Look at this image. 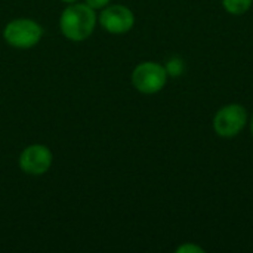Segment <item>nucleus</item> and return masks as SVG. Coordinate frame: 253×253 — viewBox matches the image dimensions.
<instances>
[{
  "label": "nucleus",
  "mask_w": 253,
  "mask_h": 253,
  "mask_svg": "<svg viewBox=\"0 0 253 253\" xmlns=\"http://www.w3.org/2000/svg\"><path fill=\"white\" fill-rule=\"evenodd\" d=\"M98 16L95 9L86 3H70L59 16V30L62 36L71 42H83L89 39L95 30Z\"/></svg>",
  "instance_id": "f257e3e1"
},
{
  "label": "nucleus",
  "mask_w": 253,
  "mask_h": 253,
  "mask_svg": "<svg viewBox=\"0 0 253 253\" xmlns=\"http://www.w3.org/2000/svg\"><path fill=\"white\" fill-rule=\"evenodd\" d=\"M249 123L248 110L242 104H227L221 107L212 120L215 133L219 138L231 139L239 136Z\"/></svg>",
  "instance_id": "f03ea898"
},
{
  "label": "nucleus",
  "mask_w": 253,
  "mask_h": 253,
  "mask_svg": "<svg viewBox=\"0 0 253 253\" xmlns=\"http://www.w3.org/2000/svg\"><path fill=\"white\" fill-rule=\"evenodd\" d=\"M6 43L16 49L34 47L43 37V27L30 18H16L6 24L3 30Z\"/></svg>",
  "instance_id": "7ed1b4c3"
},
{
  "label": "nucleus",
  "mask_w": 253,
  "mask_h": 253,
  "mask_svg": "<svg viewBox=\"0 0 253 253\" xmlns=\"http://www.w3.org/2000/svg\"><path fill=\"white\" fill-rule=\"evenodd\" d=\"M168 73L165 65L156 61H144L138 64L130 76L133 87L144 95L159 93L168 83Z\"/></svg>",
  "instance_id": "20e7f679"
},
{
  "label": "nucleus",
  "mask_w": 253,
  "mask_h": 253,
  "mask_svg": "<svg viewBox=\"0 0 253 253\" xmlns=\"http://www.w3.org/2000/svg\"><path fill=\"white\" fill-rule=\"evenodd\" d=\"M53 162V154L49 147L43 144H33L25 147L18 159L19 169L31 176L44 175Z\"/></svg>",
  "instance_id": "39448f33"
},
{
  "label": "nucleus",
  "mask_w": 253,
  "mask_h": 253,
  "mask_svg": "<svg viewBox=\"0 0 253 253\" xmlns=\"http://www.w3.org/2000/svg\"><path fill=\"white\" fill-rule=\"evenodd\" d=\"M98 21L110 34H126L135 25V15L123 4H111L102 9Z\"/></svg>",
  "instance_id": "423d86ee"
},
{
  "label": "nucleus",
  "mask_w": 253,
  "mask_h": 253,
  "mask_svg": "<svg viewBox=\"0 0 253 253\" xmlns=\"http://www.w3.org/2000/svg\"><path fill=\"white\" fill-rule=\"evenodd\" d=\"M253 0H222V6L225 12L234 16H240L246 13L252 7Z\"/></svg>",
  "instance_id": "0eeeda50"
},
{
  "label": "nucleus",
  "mask_w": 253,
  "mask_h": 253,
  "mask_svg": "<svg viewBox=\"0 0 253 253\" xmlns=\"http://www.w3.org/2000/svg\"><path fill=\"white\" fill-rule=\"evenodd\" d=\"M165 68H166V73L169 77L178 79L185 73V61L179 56H172L166 61Z\"/></svg>",
  "instance_id": "6e6552de"
},
{
  "label": "nucleus",
  "mask_w": 253,
  "mask_h": 253,
  "mask_svg": "<svg viewBox=\"0 0 253 253\" xmlns=\"http://www.w3.org/2000/svg\"><path fill=\"white\" fill-rule=\"evenodd\" d=\"M175 253H205V249L196 243H191V242H187V243H182L179 245L176 249H175Z\"/></svg>",
  "instance_id": "1a4fd4ad"
},
{
  "label": "nucleus",
  "mask_w": 253,
  "mask_h": 253,
  "mask_svg": "<svg viewBox=\"0 0 253 253\" xmlns=\"http://www.w3.org/2000/svg\"><path fill=\"white\" fill-rule=\"evenodd\" d=\"M111 0H86V4H89L92 9H104L110 4Z\"/></svg>",
  "instance_id": "9d476101"
},
{
  "label": "nucleus",
  "mask_w": 253,
  "mask_h": 253,
  "mask_svg": "<svg viewBox=\"0 0 253 253\" xmlns=\"http://www.w3.org/2000/svg\"><path fill=\"white\" fill-rule=\"evenodd\" d=\"M248 125H249V129H251V133H252V136H253V116L251 117V120H249V123H248Z\"/></svg>",
  "instance_id": "9b49d317"
},
{
  "label": "nucleus",
  "mask_w": 253,
  "mask_h": 253,
  "mask_svg": "<svg viewBox=\"0 0 253 253\" xmlns=\"http://www.w3.org/2000/svg\"><path fill=\"white\" fill-rule=\"evenodd\" d=\"M64 3H76L77 0H62Z\"/></svg>",
  "instance_id": "f8f14e48"
}]
</instances>
